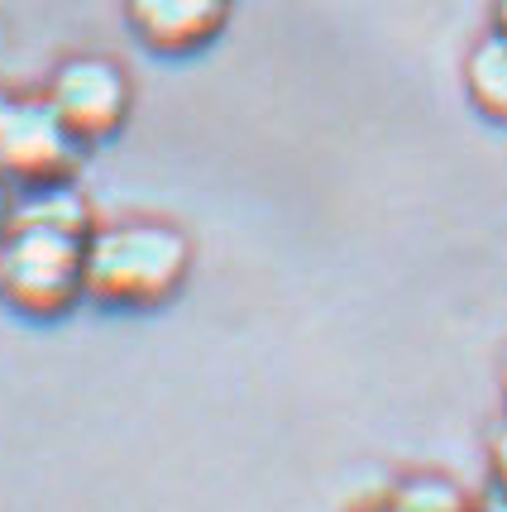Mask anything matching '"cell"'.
<instances>
[{"label": "cell", "instance_id": "1", "mask_svg": "<svg viewBox=\"0 0 507 512\" xmlns=\"http://www.w3.org/2000/svg\"><path fill=\"white\" fill-rule=\"evenodd\" d=\"M192 268L187 235L163 221H120L87 235V297L120 312L163 307Z\"/></svg>", "mask_w": 507, "mask_h": 512}, {"label": "cell", "instance_id": "2", "mask_svg": "<svg viewBox=\"0 0 507 512\" xmlns=\"http://www.w3.org/2000/svg\"><path fill=\"white\" fill-rule=\"evenodd\" d=\"M0 297L24 316H63L87 297V235L10 221L0 235Z\"/></svg>", "mask_w": 507, "mask_h": 512}, {"label": "cell", "instance_id": "3", "mask_svg": "<svg viewBox=\"0 0 507 512\" xmlns=\"http://www.w3.org/2000/svg\"><path fill=\"white\" fill-rule=\"evenodd\" d=\"M82 139L63 125L48 96L0 91V178L34 192L77 173Z\"/></svg>", "mask_w": 507, "mask_h": 512}, {"label": "cell", "instance_id": "4", "mask_svg": "<svg viewBox=\"0 0 507 512\" xmlns=\"http://www.w3.org/2000/svg\"><path fill=\"white\" fill-rule=\"evenodd\" d=\"M48 101L53 111L63 115V125L82 144H96V139H111L125 115H130V77L115 58H101V53H77L58 63L53 82H48Z\"/></svg>", "mask_w": 507, "mask_h": 512}, {"label": "cell", "instance_id": "5", "mask_svg": "<svg viewBox=\"0 0 507 512\" xmlns=\"http://www.w3.org/2000/svg\"><path fill=\"white\" fill-rule=\"evenodd\" d=\"M134 34L154 53H197L230 20V0H125Z\"/></svg>", "mask_w": 507, "mask_h": 512}, {"label": "cell", "instance_id": "6", "mask_svg": "<svg viewBox=\"0 0 507 512\" xmlns=\"http://www.w3.org/2000/svg\"><path fill=\"white\" fill-rule=\"evenodd\" d=\"M464 82H469V101H474L488 120H507V39L498 29L469 53Z\"/></svg>", "mask_w": 507, "mask_h": 512}, {"label": "cell", "instance_id": "7", "mask_svg": "<svg viewBox=\"0 0 507 512\" xmlns=\"http://www.w3.org/2000/svg\"><path fill=\"white\" fill-rule=\"evenodd\" d=\"M10 221H29V225H53V230H72V235H91V206L67 182H53V187H34L24 192V201H15Z\"/></svg>", "mask_w": 507, "mask_h": 512}, {"label": "cell", "instance_id": "8", "mask_svg": "<svg viewBox=\"0 0 507 512\" xmlns=\"http://www.w3.org/2000/svg\"><path fill=\"white\" fill-rule=\"evenodd\" d=\"M488 465H493V479H498V489L507 493V426L493 436V446H488Z\"/></svg>", "mask_w": 507, "mask_h": 512}, {"label": "cell", "instance_id": "9", "mask_svg": "<svg viewBox=\"0 0 507 512\" xmlns=\"http://www.w3.org/2000/svg\"><path fill=\"white\" fill-rule=\"evenodd\" d=\"M10 211H15V201L5 197V187H0V235L10 230Z\"/></svg>", "mask_w": 507, "mask_h": 512}, {"label": "cell", "instance_id": "10", "mask_svg": "<svg viewBox=\"0 0 507 512\" xmlns=\"http://www.w3.org/2000/svg\"><path fill=\"white\" fill-rule=\"evenodd\" d=\"M498 34L507 39V0H498Z\"/></svg>", "mask_w": 507, "mask_h": 512}, {"label": "cell", "instance_id": "11", "mask_svg": "<svg viewBox=\"0 0 507 512\" xmlns=\"http://www.w3.org/2000/svg\"><path fill=\"white\" fill-rule=\"evenodd\" d=\"M488 512H507V493H503V489H498V503H493Z\"/></svg>", "mask_w": 507, "mask_h": 512}]
</instances>
